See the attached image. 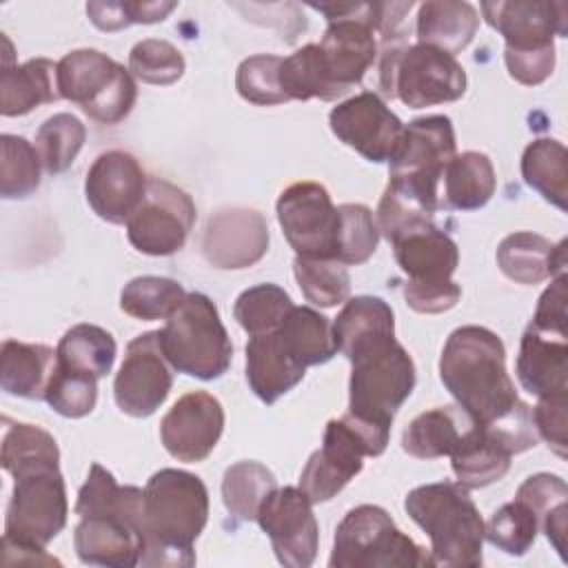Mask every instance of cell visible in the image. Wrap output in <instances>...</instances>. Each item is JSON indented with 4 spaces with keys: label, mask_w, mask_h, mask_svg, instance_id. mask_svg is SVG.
<instances>
[{
    "label": "cell",
    "mask_w": 568,
    "mask_h": 568,
    "mask_svg": "<svg viewBox=\"0 0 568 568\" xmlns=\"http://www.w3.org/2000/svg\"><path fill=\"white\" fill-rule=\"evenodd\" d=\"M2 468L11 475L33 468H60V450L51 433L33 424H9L2 437Z\"/></svg>",
    "instance_id": "ab89813d"
},
{
    "label": "cell",
    "mask_w": 568,
    "mask_h": 568,
    "mask_svg": "<svg viewBox=\"0 0 568 568\" xmlns=\"http://www.w3.org/2000/svg\"><path fill=\"white\" fill-rule=\"evenodd\" d=\"M566 282H568V275L566 271L557 275V280L541 293L539 302H537V311H535V317H532V326L539 328V331H546V333H561V335H568L566 333Z\"/></svg>",
    "instance_id": "9f6ffc18"
},
{
    "label": "cell",
    "mask_w": 568,
    "mask_h": 568,
    "mask_svg": "<svg viewBox=\"0 0 568 568\" xmlns=\"http://www.w3.org/2000/svg\"><path fill=\"white\" fill-rule=\"evenodd\" d=\"M87 138L84 124L71 113H55L47 118L36 133V151L47 173L67 171L80 153Z\"/></svg>",
    "instance_id": "7bdbcfd3"
},
{
    "label": "cell",
    "mask_w": 568,
    "mask_h": 568,
    "mask_svg": "<svg viewBox=\"0 0 568 568\" xmlns=\"http://www.w3.org/2000/svg\"><path fill=\"white\" fill-rule=\"evenodd\" d=\"M4 519V541L44 548L67 526L69 504L60 468H33L13 475Z\"/></svg>",
    "instance_id": "8fae6325"
},
{
    "label": "cell",
    "mask_w": 568,
    "mask_h": 568,
    "mask_svg": "<svg viewBox=\"0 0 568 568\" xmlns=\"http://www.w3.org/2000/svg\"><path fill=\"white\" fill-rule=\"evenodd\" d=\"M306 368L286 351L275 331L251 335L246 344V382L264 402L275 404L304 377Z\"/></svg>",
    "instance_id": "484cf974"
},
{
    "label": "cell",
    "mask_w": 568,
    "mask_h": 568,
    "mask_svg": "<svg viewBox=\"0 0 568 568\" xmlns=\"http://www.w3.org/2000/svg\"><path fill=\"white\" fill-rule=\"evenodd\" d=\"M158 337L166 362L178 373L217 379L231 366L233 344L217 306L204 293H186Z\"/></svg>",
    "instance_id": "5b68a950"
},
{
    "label": "cell",
    "mask_w": 568,
    "mask_h": 568,
    "mask_svg": "<svg viewBox=\"0 0 568 568\" xmlns=\"http://www.w3.org/2000/svg\"><path fill=\"white\" fill-rule=\"evenodd\" d=\"M275 333L304 368L324 364L337 353L328 317L311 306H293Z\"/></svg>",
    "instance_id": "e575fe53"
},
{
    "label": "cell",
    "mask_w": 568,
    "mask_h": 568,
    "mask_svg": "<svg viewBox=\"0 0 568 568\" xmlns=\"http://www.w3.org/2000/svg\"><path fill=\"white\" fill-rule=\"evenodd\" d=\"M142 499V488L120 486L106 468L91 464L75 501L80 524L73 532V546L82 564L115 568L140 564L144 552Z\"/></svg>",
    "instance_id": "6da1fadb"
},
{
    "label": "cell",
    "mask_w": 568,
    "mask_h": 568,
    "mask_svg": "<svg viewBox=\"0 0 568 568\" xmlns=\"http://www.w3.org/2000/svg\"><path fill=\"white\" fill-rule=\"evenodd\" d=\"M268 248V226L253 209H224L209 217L202 251L215 268H246Z\"/></svg>",
    "instance_id": "7402d4cb"
},
{
    "label": "cell",
    "mask_w": 568,
    "mask_h": 568,
    "mask_svg": "<svg viewBox=\"0 0 568 568\" xmlns=\"http://www.w3.org/2000/svg\"><path fill=\"white\" fill-rule=\"evenodd\" d=\"M180 282L158 275L133 277L120 293V308L135 320H169L184 302Z\"/></svg>",
    "instance_id": "60d3db41"
},
{
    "label": "cell",
    "mask_w": 568,
    "mask_h": 568,
    "mask_svg": "<svg viewBox=\"0 0 568 568\" xmlns=\"http://www.w3.org/2000/svg\"><path fill=\"white\" fill-rule=\"evenodd\" d=\"M439 377L459 408L479 426L506 417L521 402L506 371V348L484 326L468 324L448 335L439 357Z\"/></svg>",
    "instance_id": "7a4b0ae2"
},
{
    "label": "cell",
    "mask_w": 568,
    "mask_h": 568,
    "mask_svg": "<svg viewBox=\"0 0 568 568\" xmlns=\"http://www.w3.org/2000/svg\"><path fill=\"white\" fill-rule=\"evenodd\" d=\"M195 222V204L186 191L151 178L142 204L126 222V235L133 248L144 255H173L189 237Z\"/></svg>",
    "instance_id": "4fadbf2b"
},
{
    "label": "cell",
    "mask_w": 568,
    "mask_h": 568,
    "mask_svg": "<svg viewBox=\"0 0 568 568\" xmlns=\"http://www.w3.org/2000/svg\"><path fill=\"white\" fill-rule=\"evenodd\" d=\"M404 508L430 537L433 566H481L484 519L462 484L437 481L413 488Z\"/></svg>",
    "instance_id": "277c9868"
},
{
    "label": "cell",
    "mask_w": 568,
    "mask_h": 568,
    "mask_svg": "<svg viewBox=\"0 0 568 568\" xmlns=\"http://www.w3.org/2000/svg\"><path fill=\"white\" fill-rule=\"evenodd\" d=\"M224 430V408L206 390L182 395L162 417L160 437L169 455L180 462H202Z\"/></svg>",
    "instance_id": "ac0fdd59"
},
{
    "label": "cell",
    "mask_w": 568,
    "mask_h": 568,
    "mask_svg": "<svg viewBox=\"0 0 568 568\" xmlns=\"http://www.w3.org/2000/svg\"><path fill=\"white\" fill-rule=\"evenodd\" d=\"M171 364L166 362L158 331L142 333L129 342L124 362L113 382V397L122 413L131 417L153 415L173 386Z\"/></svg>",
    "instance_id": "2e32d148"
},
{
    "label": "cell",
    "mask_w": 568,
    "mask_h": 568,
    "mask_svg": "<svg viewBox=\"0 0 568 568\" xmlns=\"http://www.w3.org/2000/svg\"><path fill=\"white\" fill-rule=\"evenodd\" d=\"M333 337L337 351L348 359L355 351L384 339L395 337L393 308L373 295L351 297L333 322Z\"/></svg>",
    "instance_id": "f1b7e54d"
},
{
    "label": "cell",
    "mask_w": 568,
    "mask_h": 568,
    "mask_svg": "<svg viewBox=\"0 0 568 568\" xmlns=\"http://www.w3.org/2000/svg\"><path fill=\"white\" fill-rule=\"evenodd\" d=\"M521 175L546 202L566 211L568 195V151L559 140H532L521 155Z\"/></svg>",
    "instance_id": "8d00e7d4"
},
{
    "label": "cell",
    "mask_w": 568,
    "mask_h": 568,
    "mask_svg": "<svg viewBox=\"0 0 568 568\" xmlns=\"http://www.w3.org/2000/svg\"><path fill=\"white\" fill-rule=\"evenodd\" d=\"M311 7L328 20L320 49L331 75L344 91H351V87L362 82L377 55L375 31L379 2H333Z\"/></svg>",
    "instance_id": "7c38bea8"
},
{
    "label": "cell",
    "mask_w": 568,
    "mask_h": 568,
    "mask_svg": "<svg viewBox=\"0 0 568 568\" xmlns=\"http://www.w3.org/2000/svg\"><path fill=\"white\" fill-rule=\"evenodd\" d=\"M115 353L118 346L109 331L95 324H75L62 335L55 348V364L60 368L100 379L111 373Z\"/></svg>",
    "instance_id": "836d02e7"
},
{
    "label": "cell",
    "mask_w": 568,
    "mask_h": 568,
    "mask_svg": "<svg viewBox=\"0 0 568 568\" xmlns=\"http://www.w3.org/2000/svg\"><path fill=\"white\" fill-rule=\"evenodd\" d=\"M379 89L410 109L455 102L466 93V71L455 55L428 44H386L379 62Z\"/></svg>",
    "instance_id": "52a82bcc"
},
{
    "label": "cell",
    "mask_w": 568,
    "mask_h": 568,
    "mask_svg": "<svg viewBox=\"0 0 568 568\" xmlns=\"http://www.w3.org/2000/svg\"><path fill=\"white\" fill-rule=\"evenodd\" d=\"M257 524L268 535L280 564L306 568L315 561L320 530L313 504L302 488H275L260 506Z\"/></svg>",
    "instance_id": "9a60e30c"
},
{
    "label": "cell",
    "mask_w": 568,
    "mask_h": 568,
    "mask_svg": "<svg viewBox=\"0 0 568 568\" xmlns=\"http://www.w3.org/2000/svg\"><path fill=\"white\" fill-rule=\"evenodd\" d=\"M390 428L377 426L353 415L326 424L322 448L315 450L302 475L300 488L311 504L333 499L364 466V457H377L386 450Z\"/></svg>",
    "instance_id": "9c48e42d"
},
{
    "label": "cell",
    "mask_w": 568,
    "mask_h": 568,
    "mask_svg": "<svg viewBox=\"0 0 568 568\" xmlns=\"http://www.w3.org/2000/svg\"><path fill=\"white\" fill-rule=\"evenodd\" d=\"M182 53L166 40H142L129 53V71L146 84H173L184 73Z\"/></svg>",
    "instance_id": "681fc988"
},
{
    "label": "cell",
    "mask_w": 568,
    "mask_h": 568,
    "mask_svg": "<svg viewBox=\"0 0 568 568\" xmlns=\"http://www.w3.org/2000/svg\"><path fill=\"white\" fill-rule=\"evenodd\" d=\"M209 519V490L186 470L162 468L146 481L142 499V566H193V541Z\"/></svg>",
    "instance_id": "3957f363"
},
{
    "label": "cell",
    "mask_w": 568,
    "mask_h": 568,
    "mask_svg": "<svg viewBox=\"0 0 568 568\" xmlns=\"http://www.w3.org/2000/svg\"><path fill=\"white\" fill-rule=\"evenodd\" d=\"M175 2H89L87 13L100 31H120L129 24L162 22Z\"/></svg>",
    "instance_id": "816d5d0a"
},
{
    "label": "cell",
    "mask_w": 568,
    "mask_h": 568,
    "mask_svg": "<svg viewBox=\"0 0 568 568\" xmlns=\"http://www.w3.org/2000/svg\"><path fill=\"white\" fill-rule=\"evenodd\" d=\"M475 422L459 406H439L419 413L402 435V448L417 459L450 455Z\"/></svg>",
    "instance_id": "4dcf8cb0"
},
{
    "label": "cell",
    "mask_w": 568,
    "mask_h": 568,
    "mask_svg": "<svg viewBox=\"0 0 568 568\" xmlns=\"http://www.w3.org/2000/svg\"><path fill=\"white\" fill-rule=\"evenodd\" d=\"M328 124L346 146L371 162H388L404 135L402 120L373 91H362L337 104Z\"/></svg>",
    "instance_id": "e0dca14e"
},
{
    "label": "cell",
    "mask_w": 568,
    "mask_h": 568,
    "mask_svg": "<svg viewBox=\"0 0 568 568\" xmlns=\"http://www.w3.org/2000/svg\"><path fill=\"white\" fill-rule=\"evenodd\" d=\"M98 379L80 375L55 364L44 390V402L62 417H84L95 408Z\"/></svg>",
    "instance_id": "f907efd6"
},
{
    "label": "cell",
    "mask_w": 568,
    "mask_h": 568,
    "mask_svg": "<svg viewBox=\"0 0 568 568\" xmlns=\"http://www.w3.org/2000/svg\"><path fill=\"white\" fill-rule=\"evenodd\" d=\"M455 158V131L446 115H426L404 126L402 142L388 160L390 178H406L437 189L446 164Z\"/></svg>",
    "instance_id": "ffe728a7"
},
{
    "label": "cell",
    "mask_w": 568,
    "mask_h": 568,
    "mask_svg": "<svg viewBox=\"0 0 568 568\" xmlns=\"http://www.w3.org/2000/svg\"><path fill=\"white\" fill-rule=\"evenodd\" d=\"M390 244L408 282H446L459 264L455 240L437 229L433 220L404 229Z\"/></svg>",
    "instance_id": "603a6c76"
},
{
    "label": "cell",
    "mask_w": 568,
    "mask_h": 568,
    "mask_svg": "<svg viewBox=\"0 0 568 568\" xmlns=\"http://www.w3.org/2000/svg\"><path fill=\"white\" fill-rule=\"evenodd\" d=\"M0 193L4 200H20L40 186V155L29 140L11 133L0 138Z\"/></svg>",
    "instance_id": "f6af8a7d"
},
{
    "label": "cell",
    "mask_w": 568,
    "mask_h": 568,
    "mask_svg": "<svg viewBox=\"0 0 568 568\" xmlns=\"http://www.w3.org/2000/svg\"><path fill=\"white\" fill-rule=\"evenodd\" d=\"M58 91L102 124L124 120L138 98L131 71L95 49H75L58 62Z\"/></svg>",
    "instance_id": "30bf717a"
},
{
    "label": "cell",
    "mask_w": 568,
    "mask_h": 568,
    "mask_svg": "<svg viewBox=\"0 0 568 568\" xmlns=\"http://www.w3.org/2000/svg\"><path fill=\"white\" fill-rule=\"evenodd\" d=\"M339 211V233L335 260L342 264H364L377 248L379 231L373 213L364 204H342Z\"/></svg>",
    "instance_id": "7dc6e473"
},
{
    "label": "cell",
    "mask_w": 568,
    "mask_h": 568,
    "mask_svg": "<svg viewBox=\"0 0 568 568\" xmlns=\"http://www.w3.org/2000/svg\"><path fill=\"white\" fill-rule=\"evenodd\" d=\"M566 481L550 473L530 475L517 490V499H521L535 513L539 528L546 532L561 559L566 557Z\"/></svg>",
    "instance_id": "74e56055"
},
{
    "label": "cell",
    "mask_w": 568,
    "mask_h": 568,
    "mask_svg": "<svg viewBox=\"0 0 568 568\" xmlns=\"http://www.w3.org/2000/svg\"><path fill=\"white\" fill-rule=\"evenodd\" d=\"M348 382V415L390 428L397 408L415 388V364L395 337L355 351Z\"/></svg>",
    "instance_id": "8992f818"
},
{
    "label": "cell",
    "mask_w": 568,
    "mask_h": 568,
    "mask_svg": "<svg viewBox=\"0 0 568 568\" xmlns=\"http://www.w3.org/2000/svg\"><path fill=\"white\" fill-rule=\"evenodd\" d=\"M446 204L457 211L481 209L495 193L497 180L493 162L486 153L464 151L444 169Z\"/></svg>",
    "instance_id": "d590c367"
},
{
    "label": "cell",
    "mask_w": 568,
    "mask_h": 568,
    "mask_svg": "<svg viewBox=\"0 0 568 568\" xmlns=\"http://www.w3.org/2000/svg\"><path fill=\"white\" fill-rule=\"evenodd\" d=\"M406 304L417 313H444L462 297V286L453 280L446 282H408L404 284Z\"/></svg>",
    "instance_id": "db71d44e"
},
{
    "label": "cell",
    "mask_w": 568,
    "mask_h": 568,
    "mask_svg": "<svg viewBox=\"0 0 568 568\" xmlns=\"http://www.w3.org/2000/svg\"><path fill=\"white\" fill-rule=\"evenodd\" d=\"M566 410H568V393L564 395H550L539 397V404L532 410V424L539 430V435L548 442V446L559 455L566 457Z\"/></svg>",
    "instance_id": "f5cc1de1"
},
{
    "label": "cell",
    "mask_w": 568,
    "mask_h": 568,
    "mask_svg": "<svg viewBox=\"0 0 568 568\" xmlns=\"http://www.w3.org/2000/svg\"><path fill=\"white\" fill-rule=\"evenodd\" d=\"M477 27H479V16L470 2L430 0V2H424L417 13L419 44L435 47L450 55L468 47Z\"/></svg>",
    "instance_id": "f546056e"
},
{
    "label": "cell",
    "mask_w": 568,
    "mask_h": 568,
    "mask_svg": "<svg viewBox=\"0 0 568 568\" xmlns=\"http://www.w3.org/2000/svg\"><path fill=\"white\" fill-rule=\"evenodd\" d=\"M291 308H293V302L288 293L277 284L264 282L237 295L233 315L248 335H262V333L277 331Z\"/></svg>",
    "instance_id": "ee69618b"
},
{
    "label": "cell",
    "mask_w": 568,
    "mask_h": 568,
    "mask_svg": "<svg viewBox=\"0 0 568 568\" xmlns=\"http://www.w3.org/2000/svg\"><path fill=\"white\" fill-rule=\"evenodd\" d=\"M504 60H506V69H508L510 78H515L517 82H521L526 87H537L544 80H548L555 69V47L539 49V51H526V53L506 51Z\"/></svg>",
    "instance_id": "11a10c76"
},
{
    "label": "cell",
    "mask_w": 568,
    "mask_h": 568,
    "mask_svg": "<svg viewBox=\"0 0 568 568\" xmlns=\"http://www.w3.org/2000/svg\"><path fill=\"white\" fill-rule=\"evenodd\" d=\"M497 264L506 277L519 284H539L566 271V240L552 244L532 231H519L501 240Z\"/></svg>",
    "instance_id": "4316f807"
},
{
    "label": "cell",
    "mask_w": 568,
    "mask_h": 568,
    "mask_svg": "<svg viewBox=\"0 0 568 568\" xmlns=\"http://www.w3.org/2000/svg\"><path fill=\"white\" fill-rule=\"evenodd\" d=\"M280 64H282V58L268 55V53H257L242 60L235 73L237 93L246 102L257 106L286 102L288 98L280 87Z\"/></svg>",
    "instance_id": "c3c4849f"
},
{
    "label": "cell",
    "mask_w": 568,
    "mask_h": 568,
    "mask_svg": "<svg viewBox=\"0 0 568 568\" xmlns=\"http://www.w3.org/2000/svg\"><path fill=\"white\" fill-rule=\"evenodd\" d=\"M295 280L304 297L315 306H337L348 300L351 275L346 264L333 257H295L293 262Z\"/></svg>",
    "instance_id": "b9f144b4"
},
{
    "label": "cell",
    "mask_w": 568,
    "mask_h": 568,
    "mask_svg": "<svg viewBox=\"0 0 568 568\" xmlns=\"http://www.w3.org/2000/svg\"><path fill=\"white\" fill-rule=\"evenodd\" d=\"M331 568H413L433 566V557L404 535L390 515L373 504L351 508L335 528Z\"/></svg>",
    "instance_id": "ba28073f"
},
{
    "label": "cell",
    "mask_w": 568,
    "mask_h": 568,
    "mask_svg": "<svg viewBox=\"0 0 568 568\" xmlns=\"http://www.w3.org/2000/svg\"><path fill=\"white\" fill-rule=\"evenodd\" d=\"M277 220L300 257H333L337 251L339 211L317 182H295L280 193Z\"/></svg>",
    "instance_id": "5bb4252c"
},
{
    "label": "cell",
    "mask_w": 568,
    "mask_h": 568,
    "mask_svg": "<svg viewBox=\"0 0 568 568\" xmlns=\"http://www.w3.org/2000/svg\"><path fill=\"white\" fill-rule=\"evenodd\" d=\"M277 488L275 475L260 462H237L226 468L222 499L226 510L244 521L257 519L262 501Z\"/></svg>",
    "instance_id": "f35d334b"
},
{
    "label": "cell",
    "mask_w": 568,
    "mask_h": 568,
    "mask_svg": "<svg viewBox=\"0 0 568 568\" xmlns=\"http://www.w3.org/2000/svg\"><path fill=\"white\" fill-rule=\"evenodd\" d=\"M55 368V353L44 344L7 339L0 351V386L9 395L44 399L47 384Z\"/></svg>",
    "instance_id": "83f0119b"
},
{
    "label": "cell",
    "mask_w": 568,
    "mask_h": 568,
    "mask_svg": "<svg viewBox=\"0 0 568 568\" xmlns=\"http://www.w3.org/2000/svg\"><path fill=\"white\" fill-rule=\"evenodd\" d=\"M2 71H0V113L7 118L24 115L40 104L60 98L58 64L47 58H31L24 64H13L11 42L2 36Z\"/></svg>",
    "instance_id": "d4e9b609"
},
{
    "label": "cell",
    "mask_w": 568,
    "mask_h": 568,
    "mask_svg": "<svg viewBox=\"0 0 568 568\" xmlns=\"http://www.w3.org/2000/svg\"><path fill=\"white\" fill-rule=\"evenodd\" d=\"M280 87L288 100L320 98L324 102L346 95L324 60L320 44H304L280 64Z\"/></svg>",
    "instance_id": "d6a6232c"
},
{
    "label": "cell",
    "mask_w": 568,
    "mask_h": 568,
    "mask_svg": "<svg viewBox=\"0 0 568 568\" xmlns=\"http://www.w3.org/2000/svg\"><path fill=\"white\" fill-rule=\"evenodd\" d=\"M539 521L535 513L521 501L513 499L497 508L488 524H484V537L499 550L513 557H521L535 544Z\"/></svg>",
    "instance_id": "bcb514c9"
},
{
    "label": "cell",
    "mask_w": 568,
    "mask_h": 568,
    "mask_svg": "<svg viewBox=\"0 0 568 568\" xmlns=\"http://www.w3.org/2000/svg\"><path fill=\"white\" fill-rule=\"evenodd\" d=\"M510 457L513 453L486 428L473 424L450 453V466L464 488H484L508 473Z\"/></svg>",
    "instance_id": "1f68e13d"
},
{
    "label": "cell",
    "mask_w": 568,
    "mask_h": 568,
    "mask_svg": "<svg viewBox=\"0 0 568 568\" xmlns=\"http://www.w3.org/2000/svg\"><path fill=\"white\" fill-rule=\"evenodd\" d=\"M515 368L524 390L530 395L568 393V335L546 333L530 324L521 335Z\"/></svg>",
    "instance_id": "cb8c5ba5"
},
{
    "label": "cell",
    "mask_w": 568,
    "mask_h": 568,
    "mask_svg": "<svg viewBox=\"0 0 568 568\" xmlns=\"http://www.w3.org/2000/svg\"><path fill=\"white\" fill-rule=\"evenodd\" d=\"M486 22L506 40V51L526 53L555 47V36H566V4L546 0L481 2Z\"/></svg>",
    "instance_id": "44dd1931"
},
{
    "label": "cell",
    "mask_w": 568,
    "mask_h": 568,
    "mask_svg": "<svg viewBox=\"0 0 568 568\" xmlns=\"http://www.w3.org/2000/svg\"><path fill=\"white\" fill-rule=\"evenodd\" d=\"M146 175L138 160L126 151L100 153L84 180V195L98 217L111 224H124L142 204Z\"/></svg>",
    "instance_id": "d6986e66"
}]
</instances>
